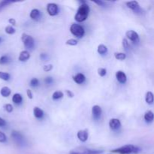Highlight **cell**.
<instances>
[{"instance_id":"6da1fadb","label":"cell","mask_w":154,"mask_h":154,"mask_svg":"<svg viewBox=\"0 0 154 154\" xmlns=\"http://www.w3.org/2000/svg\"><path fill=\"white\" fill-rule=\"evenodd\" d=\"M89 12H90V7L84 2L80 5L79 8L78 9V11L75 16V20L79 23L86 20L89 15Z\"/></svg>"},{"instance_id":"7a4b0ae2","label":"cell","mask_w":154,"mask_h":154,"mask_svg":"<svg viewBox=\"0 0 154 154\" xmlns=\"http://www.w3.org/2000/svg\"><path fill=\"white\" fill-rule=\"evenodd\" d=\"M139 151L140 150L138 147H135L132 144H126L119 148L112 150L111 153L119 154H137Z\"/></svg>"},{"instance_id":"3957f363","label":"cell","mask_w":154,"mask_h":154,"mask_svg":"<svg viewBox=\"0 0 154 154\" xmlns=\"http://www.w3.org/2000/svg\"><path fill=\"white\" fill-rule=\"evenodd\" d=\"M70 31L72 33V35H74L78 38L83 37L85 34V30H84V27L82 26L79 25V24H72L70 27Z\"/></svg>"},{"instance_id":"277c9868","label":"cell","mask_w":154,"mask_h":154,"mask_svg":"<svg viewBox=\"0 0 154 154\" xmlns=\"http://www.w3.org/2000/svg\"><path fill=\"white\" fill-rule=\"evenodd\" d=\"M23 42V45L26 49L28 50H32L35 46V41L33 38L29 35H27L26 33H23L21 37Z\"/></svg>"},{"instance_id":"5b68a950","label":"cell","mask_w":154,"mask_h":154,"mask_svg":"<svg viewBox=\"0 0 154 154\" xmlns=\"http://www.w3.org/2000/svg\"><path fill=\"white\" fill-rule=\"evenodd\" d=\"M102 150H90V149L82 148L80 150H72L69 154H100L102 153Z\"/></svg>"},{"instance_id":"8992f818","label":"cell","mask_w":154,"mask_h":154,"mask_svg":"<svg viewBox=\"0 0 154 154\" xmlns=\"http://www.w3.org/2000/svg\"><path fill=\"white\" fill-rule=\"evenodd\" d=\"M47 11L51 16H55L58 14V5L56 3H48L47 5Z\"/></svg>"},{"instance_id":"52a82bcc","label":"cell","mask_w":154,"mask_h":154,"mask_svg":"<svg viewBox=\"0 0 154 154\" xmlns=\"http://www.w3.org/2000/svg\"><path fill=\"white\" fill-rule=\"evenodd\" d=\"M126 35L127 37V38H129V40L132 41L133 42H139V35H138V33L136 32L133 31V30H129V31L126 32Z\"/></svg>"},{"instance_id":"ba28073f","label":"cell","mask_w":154,"mask_h":154,"mask_svg":"<svg viewBox=\"0 0 154 154\" xmlns=\"http://www.w3.org/2000/svg\"><path fill=\"white\" fill-rule=\"evenodd\" d=\"M102 108L99 105H94V106L92 108V114H93V118L96 119V120H99L101 117L102 115Z\"/></svg>"},{"instance_id":"9c48e42d","label":"cell","mask_w":154,"mask_h":154,"mask_svg":"<svg viewBox=\"0 0 154 154\" xmlns=\"http://www.w3.org/2000/svg\"><path fill=\"white\" fill-rule=\"evenodd\" d=\"M109 126L112 130H117L121 126V122L117 118H112L109 121Z\"/></svg>"},{"instance_id":"30bf717a","label":"cell","mask_w":154,"mask_h":154,"mask_svg":"<svg viewBox=\"0 0 154 154\" xmlns=\"http://www.w3.org/2000/svg\"><path fill=\"white\" fill-rule=\"evenodd\" d=\"M78 138L82 142H85L88 139V130L84 129V130H79L77 133Z\"/></svg>"},{"instance_id":"8fae6325","label":"cell","mask_w":154,"mask_h":154,"mask_svg":"<svg viewBox=\"0 0 154 154\" xmlns=\"http://www.w3.org/2000/svg\"><path fill=\"white\" fill-rule=\"evenodd\" d=\"M126 5L129 8L133 10L135 12H139L141 11V8H140L139 3L137 1H130L127 2H126Z\"/></svg>"},{"instance_id":"7c38bea8","label":"cell","mask_w":154,"mask_h":154,"mask_svg":"<svg viewBox=\"0 0 154 154\" xmlns=\"http://www.w3.org/2000/svg\"><path fill=\"white\" fill-rule=\"evenodd\" d=\"M116 78L120 82V84H125L127 81V77L126 75L123 72V71H117L116 73Z\"/></svg>"},{"instance_id":"4fadbf2b","label":"cell","mask_w":154,"mask_h":154,"mask_svg":"<svg viewBox=\"0 0 154 154\" xmlns=\"http://www.w3.org/2000/svg\"><path fill=\"white\" fill-rule=\"evenodd\" d=\"M73 79H74V81H75L76 84H83L84 81H85L86 77L84 76V74L78 73V74H77L75 76H74Z\"/></svg>"},{"instance_id":"5bb4252c","label":"cell","mask_w":154,"mask_h":154,"mask_svg":"<svg viewBox=\"0 0 154 154\" xmlns=\"http://www.w3.org/2000/svg\"><path fill=\"white\" fill-rule=\"evenodd\" d=\"M30 58V54L27 51H23L20 54L18 60L20 62H26Z\"/></svg>"},{"instance_id":"9a60e30c","label":"cell","mask_w":154,"mask_h":154,"mask_svg":"<svg viewBox=\"0 0 154 154\" xmlns=\"http://www.w3.org/2000/svg\"><path fill=\"white\" fill-rule=\"evenodd\" d=\"M29 16L32 20H38L40 18V11L37 8L32 9V10L31 11V12H30Z\"/></svg>"},{"instance_id":"2e32d148","label":"cell","mask_w":154,"mask_h":154,"mask_svg":"<svg viewBox=\"0 0 154 154\" xmlns=\"http://www.w3.org/2000/svg\"><path fill=\"white\" fill-rule=\"evenodd\" d=\"M33 114H34V116L36 118L41 119L43 117L44 111L43 110H42L38 107H35L34 109H33Z\"/></svg>"},{"instance_id":"e0dca14e","label":"cell","mask_w":154,"mask_h":154,"mask_svg":"<svg viewBox=\"0 0 154 154\" xmlns=\"http://www.w3.org/2000/svg\"><path fill=\"white\" fill-rule=\"evenodd\" d=\"M11 93V89L8 87H3L1 89V90H0V94L5 98L8 97V96H10Z\"/></svg>"},{"instance_id":"ac0fdd59","label":"cell","mask_w":154,"mask_h":154,"mask_svg":"<svg viewBox=\"0 0 154 154\" xmlns=\"http://www.w3.org/2000/svg\"><path fill=\"white\" fill-rule=\"evenodd\" d=\"M23 101V97L19 93H15L12 97V102L15 104H20Z\"/></svg>"},{"instance_id":"d6986e66","label":"cell","mask_w":154,"mask_h":154,"mask_svg":"<svg viewBox=\"0 0 154 154\" xmlns=\"http://www.w3.org/2000/svg\"><path fill=\"white\" fill-rule=\"evenodd\" d=\"M145 100H146V102H147V104H150V105L153 104V93H152V92L148 91L147 93H146Z\"/></svg>"},{"instance_id":"ffe728a7","label":"cell","mask_w":154,"mask_h":154,"mask_svg":"<svg viewBox=\"0 0 154 154\" xmlns=\"http://www.w3.org/2000/svg\"><path fill=\"white\" fill-rule=\"evenodd\" d=\"M144 120L147 122H152L153 120V113L151 111H147L144 114Z\"/></svg>"},{"instance_id":"44dd1931","label":"cell","mask_w":154,"mask_h":154,"mask_svg":"<svg viewBox=\"0 0 154 154\" xmlns=\"http://www.w3.org/2000/svg\"><path fill=\"white\" fill-rule=\"evenodd\" d=\"M97 51L99 54H101V55H104V54H105L108 52V48L104 45H99V46H98Z\"/></svg>"},{"instance_id":"7402d4cb","label":"cell","mask_w":154,"mask_h":154,"mask_svg":"<svg viewBox=\"0 0 154 154\" xmlns=\"http://www.w3.org/2000/svg\"><path fill=\"white\" fill-rule=\"evenodd\" d=\"M63 93L61 91H56L53 93L52 98L54 100H57V99H60L61 98H63Z\"/></svg>"},{"instance_id":"603a6c76","label":"cell","mask_w":154,"mask_h":154,"mask_svg":"<svg viewBox=\"0 0 154 154\" xmlns=\"http://www.w3.org/2000/svg\"><path fill=\"white\" fill-rule=\"evenodd\" d=\"M5 32L7 33V34L8 35H13L14 34L15 32H16V30H15V29L14 28L13 26H7L5 27Z\"/></svg>"},{"instance_id":"cb8c5ba5","label":"cell","mask_w":154,"mask_h":154,"mask_svg":"<svg viewBox=\"0 0 154 154\" xmlns=\"http://www.w3.org/2000/svg\"><path fill=\"white\" fill-rule=\"evenodd\" d=\"M10 75L8 73H7V72H0V79L7 81L10 79Z\"/></svg>"},{"instance_id":"d4e9b609","label":"cell","mask_w":154,"mask_h":154,"mask_svg":"<svg viewBox=\"0 0 154 154\" xmlns=\"http://www.w3.org/2000/svg\"><path fill=\"white\" fill-rule=\"evenodd\" d=\"M114 57L118 60H124L126 58V55L124 53H115Z\"/></svg>"},{"instance_id":"484cf974","label":"cell","mask_w":154,"mask_h":154,"mask_svg":"<svg viewBox=\"0 0 154 154\" xmlns=\"http://www.w3.org/2000/svg\"><path fill=\"white\" fill-rule=\"evenodd\" d=\"M9 61H10V59L7 55H4L0 57V65L7 64L8 63H9Z\"/></svg>"},{"instance_id":"4316f807","label":"cell","mask_w":154,"mask_h":154,"mask_svg":"<svg viewBox=\"0 0 154 154\" xmlns=\"http://www.w3.org/2000/svg\"><path fill=\"white\" fill-rule=\"evenodd\" d=\"M14 1H2V2H0V11L2 9H3L4 8H5L6 6L9 5H11V3H14Z\"/></svg>"},{"instance_id":"83f0119b","label":"cell","mask_w":154,"mask_h":154,"mask_svg":"<svg viewBox=\"0 0 154 154\" xmlns=\"http://www.w3.org/2000/svg\"><path fill=\"white\" fill-rule=\"evenodd\" d=\"M78 41L75 40V39H73V38L69 39V40L66 42V45H71V46H75V45H78Z\"/></svg>"},{"instance_id":"f1b7e54d","label":"cell","mask_w":154,"mask_h":154,"mask_svg":"<svg viewBox=\"0 0 154 154\" xmlns=\"http://www.w3.org/2000/svg\"><path fill=\"white\" fill-rule=\"evenodd\" d=\"M4 108H5V111L8 113H11L14 110L13 105H11V104H6V105H5Z\"/></svg>"},{"instance_id":"f546056e","label":"cell","mask_w":154,"mask_h":154,"mask_svg":"<svg viewBox=\"0 0 154 154\" xmlns=\"http://www.w3.org/2000/svg\"><path fill=\"white\" fill-rule=\"evenodd\" d=\"M106 73H107L106 69H104V68H99V69H98V74H99V75L100 77L105 76Z\"/></svg>"},{"instance_id":"4dcf8cb0","label":"cell","mask_w":154,"mask_h":154,"mask_svg":"<svg viewBox=\"0 0 154 154\" xmlns=\"http://www.w3.org/2000/svg\"><path fill=\"white\" fill-rule=\"evenodd\" d=\"M38 84H39L38 79H37V78H32V79L31 80V81H30V85H31L32 87H38Z\"/></svg>"},{"instance_id":"1f68e13d","label":"cell","mask_w":154,"mask_h":154,"mask_svg":"<svg viewBox=\"0 0 154 154\" xmlns=\"http://www.w3.org/2000/svg\"><path fill=\"white\" fill-rule=\"evenodd\" d=\"M6 141H7V137H6L5 134L0 131V142L5 143L6 142Z\"/></svg>"},{"instance_id":"d6a6232c","label":"cell","mask_w":154,"mask_h":154,"mask_svg":"<svg viewBox=\"0 0 154 154\" xmlns=\"http://www.w3.org/2000/svg\"><path fill=\"white\" fill-rule=\"evenodd\" d=\"M52 69H53V65H51V64L46 65V66H44V68H43V70L46 72H50V71H51Z\"/></svg>"},{"instance_id":"836d02e7","label":"cell","mask_w":154,"mask_h":154,"mask_svg":"<svg viewBox=\"0 0 154 154\" xmlns=\"http://www.w3.org/2000/svg\"><path fill=\"white\" fill-rule=\"evenodd\" d=\"M123 46L126 50H128L129 48V42H128L127 39L126 38L123 39Z\"/></svg>"},{"instance_id":"e575fe53","label":"cell","mask_w":154,"mask_h":154,"mask_svg":"<svg viewBox=\"0 0 154 154\" xmlns=\"http://www.w3.org/2000/svg\"><path fill=\"white\" fill-rule=\"evenodd\" d=\"M45 81L47 84H52L54 80H53V78H51V77H47V78H45Z\"/></svg>"},{"instance_id":"d590c367","label":"cell","mask_w":154,"mask_h":154,"mask_svg":"<svg viewBox=\"0 0 154 154\" xmlns=\"http://www.w3.org/2000/svg\"><path fill=\"white\" fill-rule=\"evenodd\" d=\"M66 95H67L68 97L69 98H73L74 97V93H72L71 90H66Z\"/></svg>"},{"instance_id":"8d00e7d4","label":"cell","mask_w":154,"mask_h":154,"mask_svg":"<svg viewBox=\"0 0 154 154\" xmlns=\"http://www.w3.org/2000/svg\"><path fill=\"white\" fill-rule=\"evenodd\" d=\"M94 3L99 5V6H102V7H104L105 5V2L103 1H94Z\"/></svg>"},{"instance_id":"74e56055","label":"cell","mask_w":154,"mask_h":154,"mask_svg":"<svg viewBox=\"0 0 154 154\" xmlns=\"http://www.w3.org/2000/svg\"><path fill=\"white\" fill-rule=\"evenodd\" d=\"M26 94H27V96H28L29 99H32V91L30 90H26Z\"/></svg>"},{"instance_id":"f35d334b","label":"cell","mask_w":154,"mask_h":154,"mask_svg":"<svg viewBox=\"0 0 154 154\" xmlns=\"http://www.w3.org/2000/svg\"><path fill=\"white\" fill-rule=\"evenodd\" d=\"M6 125V122L4 119H2V117H0V127H2Z\"/></svg>"},{"instance_id":"ab89813d","label":"cell","mask_w":154,"mask_h":154,"mask_svg":"<svg viewBox=\"0 0 154 154\" xmlns=\"http://www.w3.org/2000/svg\"><path fill=\"white\" fill-rule=\"evenodd\" d=\"M8 22L10 23V24H11L12 26L16 25V20H15L14 18H10V19L8 20Z\"/></svg>"},{"instance_id":"60d3db41","label":"cell","mask_w":154,"mask_h":154,"mask_svg":"<svg viewBox=\"0 0 154 154\" xmlns=\"http://www.w3.org/2000/svg\"><path fill=\"white\" fill-rule=\"evenodd\" d=\"M2 41V38H1V37H0V42H1Z\"/></svg>"}]
</instances>
